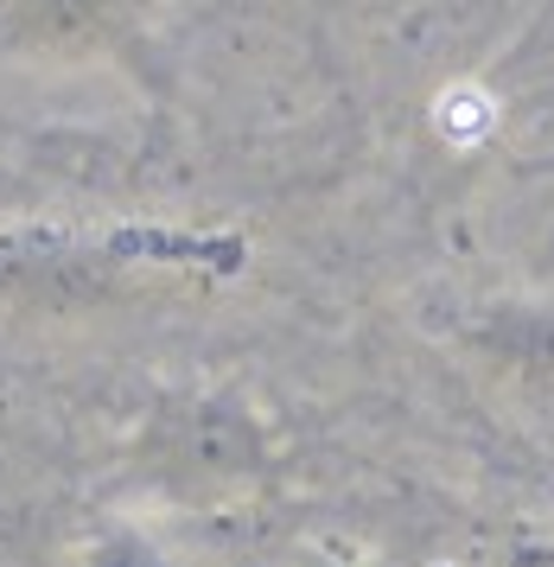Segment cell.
Segmentation results:
<instances>
[{
  "label": "cell",
  "mask_w": 554,
  "mask_h": 567,
  "mask_svg": "<svg viewBox=\"0 0 554 567\" xmlns=\"http://www.w3.org/2000/svg\"><path fill=\"white\" fill-rule=\"evenodd\" d=\"M433 122H440V134H447V141H459V147H465V141H484V134H491L497 103L484 96L479 83H453V90L440 96V109H433Z\"/></svg>",
  "instance_id": "6da1fadb"
}]
</instances>
